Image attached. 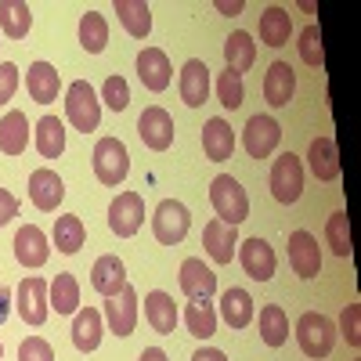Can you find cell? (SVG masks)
<instances>
[{
	"instance_id": "7a4b0ae2",
	"label": "cell",
	"mask_w": 361,
	"mask_h": 361,
	"mask_svg": "<svg viewBox=\"0 0 361 361\" xmlns=\"http://www.w3.org/2000/svg\"><path fill=\"white\" fill-rule=\"evenodd\" d=\"M296 343H300V350H304L307 357H329L333 354V347H336V325H333V318H325V314H318V311H307L304 318L296 322Z\"/></svg>"
},
{
	"instance_id": "ba28073f",
	"label": "cell",
	"mask_w": 361,
	"mask_h": 361,
	"mask_svg": "<svg viewBox=\"0 0 361 361\" xmlns=\"http://www.w3.org/2000/svg\"><path fill=\"white\" fill-rule=\"evenodd\" d=\"M282 141V127L275 116H250V123L243 130V145L253 159H267Z\"/></svg>"
},
{
	"instance_id": "603a6c76",
	"label": "cell",
	"mask_w": 361,
	"mask_h": 361,
	"mask_svg": "<svg viewBox=\"0 0 361 361\" xmlns=\"http://www.w3.org/2000/svg\"><path fill=\"white\" fill-rule=\"evenodd\" d=\"M102 333H105V318H102L98 307H83V311H76V322H73V347H76L80 354L98 350Z\"/></svg>"
},
{
	"instance_id": "681fc988",
	"label": "cell",
	"mask_w": 361,
	"mask_h": 361,
	"mask_svg": "<svg viewBox=\"0 0 361 361\" xmlns=\"http://www.w3.org/2000/svg\"><path fill=\"white\" fill-rule=\"evenodd\" d=\"M8 304H11V293H8L4 286H0V322L8 318Z\"/></svg>"
},
{
	"instance_id": "74e56055",
	"label": "cell",
	"mask_w": 361,
	"mask_h": 361,
	"mask_svg": "<svg viewBox=\"0 0 361 361\" xmlns=\"http://www.w3.org/2000/svg\"><path fill=\"white\" fill-rule=\"evenodd\" d=\"M260 340L267 347H282L289 340V318L279 304H267L260 307Z\"/></svg>"
},
{
	"instance_id": "7402d4cb",
	"label": "cell",
	"mask_w": 361,
	"mask_h": 361,
	"mask_svg": "<svg viewBox=\"0 0 361 361\" xmlns=\"http://www.w3.org/2000/svg\"><path fill=\"white\" fill-rule=\"evenodd\" d=\"M307 166L318 180H336L340 177V148L333 137H314L311 148H307Z\"/></svg>"
},
{
	"instance_id": "4316f807",
	"label": "cell",
	"mask_w": 361,
	"mask_h": 361,
	"mask_svg": "<svg viewBox=\"0 0 361 361\" xmlns=\"http://www.w3.org/2000/svg\"><path fill=\"white\" fill-rule=\"evenodd\" d=\"M289 33H293V15H289L282 4L264 8V15H260V44H267V47H286V44H289Z\"/></svg>"
},
{
	"instance_id": "1f68e13d",
	"label": "cell",
	"mask_w": 361,
	"mask_h": 361,
	"mask_svg": "<svg viewBox=\"0 0 361 361\" xmlns=\"http://www.w3.org/2000/svg\"><path fill=\"white\" fill-rule=\"evenodd\" d=\"M47 304L58 314H76L80 311V282H76V275H69V271L54 275V282L47 286Z\"/></svg>"
},
{
	"instance_id": "4fadbf2b",
	"label": "cell",
	"mask_w": 361,
	"mask_h": 361,
	"mask_svg": "<svg viewBox=\"0 0 361 361\" xmlns=\"http://www.w3.org/2000/svg\"><path fill=\"white\" fill-rule=\"evenodd\" d=\"M289 267L296 271L300 279H314L322 271V250H318V238L311 231H293L289 235Z\"/></svg>"
},
{
	"instance_id": "484cf974",
	"label": "cell",
	"mask_w": 361,
	"mask_h": 361,
	"mask_svg": "<svg viewBox=\"0 0 361 361\" xmlns=\"http://www.w3.org/2000/svg\"><path fill=\"white\" fill-rule=\"evenodd\" d=\"M202 152H206L209 163L231 159V152H235V134H231V127L224 123L221 116H214V119L202 127Z\"/></svg>"
},
{
	"instance_id": "8d00e7d4",
	"label": "cell",
	"mask_w": 361,
	"mask_h": 361,
	"mask_svg": "<svg viewBox=\"0 0 361 361\" xmlns=\"http://www.w3.org/2000/svg\"><path fill=\"white\" fill-rule=\"evenodd\" d=\"M80 44L87 54H102L105 44H109V22L102 11H87L80 18Z\"/></svg>"
},
{
	"instance_id": "bcb514c9",
	"label": "cell",
	"mask_w": 361,
	"mask_h": 361,
	"mask_svg": "<svg viewBox=\"0 0 361 361\" xmlns=\"http://www.w3.org/2000/svg\"><path fill=\"white\" fill-rule=\"evenodd\" d=\"M11 217H18V199L8 188H0V228H4Z\"/></svg>"
},
{
	"instance_id": "e575fe53",
	"label": "cell",
	"mask_w": 361,
	"mask_h": 361,
	"mask_svg": "<svg viewBox=\"0 0 361 361\" xmlns=\"http://www.w3.org/2000/svg\"><path fill=\"white\" fill-rule=\"evenodd\" d=\"M51 243L58 246V253H80L83 243H87V228L76 214L69 217H58L54 221V235H51Z\"/></svg>"
},
{
	"instance_id": "816d5d0a",
	"label": "cell",
	"mask_w": 361,
	"mask_h": 361,
	"mask_svg": "<svg viewBox=\"0 0 361 361\" xmlns=\"http://www.w3.org/2000/svg\"><path fill=\"white\" fill-rule=\"evenodd\" d=\"M0 357H4V343H0Z\"/></svg>"
},
{
	"instance_id": "c3c4849f",
	"label": "cell",
	"mask_w": 361,
	"mask_h": 361,
	"mask_svg": "<svg viewBox=\"0 0 361 361\" xmlns=\"http://www.w3.org/2000/svg\"><path fill=\"white\" fill-rule=\"evenodd\" d=\"M137 361H170V357H166L159 347H148V350H141V357H137Z\"/></svg>"
},
{
	"instance_id": "d4e9b609",
	"label": "cell",
	"mask_w": 361,
	"mask_h": 361,
	"mask_svg": "<svg viewBox=\"0 0 361 361\" xmlns=\"http://www.w3.org/2000/svg\"><path fill=\"white\" fill-rule=\"evenodd\" d=\"M145 322L156 329L159 336H170L177 329V307H173V296L163 289H152L145 296Z\"/></svg>"
},
{
	"instance_id": "9a60e30c",
	"label": "cell",
	"mask_w": 361,
	"mask_h": 361,
	"mask_svg": "<svg viewBox=\"0 0 361 361\" xmlns=\"http://www.w3.org/2000/svg\"><path fill=\"white\" fill-rule=\"evenodd\" d=\"M296 94V73L289 62H271L267 73H264V102L271 109H282L289 105Z\"/></svg>"
},
{
	"instance_id": "f546056e",
	"label": "cell",
	"mask_w": 361,
	"mask_h": 361,
	"mask_svg": "<svg viewBox=\"0 0 361 361\" xmlns=\"http://www.w3.org/2000/svg\"><path fill=\"white\" fill-rule=\"evenodd\" d=\"M116 18L123 22V29L134 40H145L152 33V8L145 0H116Z\"/></svg>"
},
{
	"instance_id": "2e32d148",
	"label": "cell",
	"mask_w": 361,
	"mask_h": 361,
	"mask_svg": "<svg viewBox=\"0 0 361 361\" xmlns=\"http://www.w3.org/2000/svg\"><path fill=\"white\" fill-rule=\"evenodd\" d=\"M29 199H33L37 209H44V214H51V209H58V202L66 199V185L62 177H58L54 170L40 166L29 173Z\"/></svg>"
},
{
	"instance_id": "3957f363",
	"label": "cell",
	"mask_w": 361,
	"mask_h": 361,
	"mask_svg": "<svg viewBox=\"0 0 361 361\" xmlns=\"http://www.w3.org/2000/svg\"><path fill=\"white\" fill-rule=\"evenodd\" d=\"M90 163H94V177L102 180V185H109V188L123 185L127 173H130V152H127V145L119 137H102L94 145Z\"/></svg>"
},
{
	"instance_id": "8fae6325",
	"label": "cell",
	"mask_w": 361,
	"mask_h": 361,
	"mask_svg": "<svg viewBox=\"0 0 361 361\" xmlns=\"http://www.w3.org/2000/svg\"><path fill=\"white\" fill-rule=\"evenodd\" d=\"M137 134H141V141L152 148V152H166V148L173 145V119H170V112L159 109V105H148L137 116Z\"/></svg>"
},
{
	"instance_id": "5bb4252c",
	"label": "cell",
	"mask_w": 361,
	"mask_h": 361,
	"mask_svg": "<svg viewBox=\"0 0 361 361\" xmlns=\"http://www.w3.org/2000/svg\"><path fill=\"white\" fill-rule=\"evenodd\" d=\"M177 282H180V293H185L188 300H209L217 293V275L199 257H188L185 264H180Z\"/></svg>"
},
{
	"instance_id": "83f0119b",
	"label": "cell",
	"mask_w": 361,
	"mask_h": 361,
	"mask_svg": "<svg viewBox=\"0 0 361 361\" xmlns=\"http://www.w3.org/2000/svg\"><path fill=\"white\" fill-rule=\"evenodd\" d=\"M253 296L243 289V286H231V289H224V296H221V318L231 325V329H246L250 322H253Z\"/></svg>"
},
{
	"instance_id": "836d02e7",
	"label": "cell",
	"mask_w": 361,
	"mask_h": 361,
	"mask_svg": "<svg viewBox=\"0 0 361 361\" xmlns=\"http://www.w3.org/2000/svg\"><path fill=\"white\" fill-rule=\"evenodd\" d=\"M224 62H228L231 73L243 76V73L257 62V44H253V37L243 33V29H238V33H231V37L224 40Z\"/></svg>"
},
{
	"instance_id": "f907efd6",
	"label": "cell",
	"mask_w": 361,
	"mask_h": 361,
	"mask_svg": "<svg viewBox=\"0 0 361 361\" xmlns=\"http://www.w3.org/2000/svg\"><path fill=\"white\" fill-rule=\"evenodd\" d=\"M217 11H224V15H238V11H243V4H224V0H221Z\"/></svg>"
},
{
	"instance_id": "f1b7e54d",
	"label": "cell",
	"mask_w": 361,
	"mask_h": 361,
	"mask_svg": "<svg viewBox=\"0 0 361 361\" xmlns=\"http://www.w3.org/2000/svg\"><path fill=\"white\" fill-rule=\"evenodd\" d=\"M29 145V119L25 112L11 109L4 119H0V152L4 156H22Z\"/></svg>"
},
{
	"instance_id": "60d3db41",
	"label": "cell",
	"mask_w": 361,
	"mask_h": 361,
	"mask_svg": "<svg viewBox=\"0 0 361 361\" xmlns=\"http://www.w3.org/2000/svg\"><path fill=\"white\" fill-rule=\"evenodd\" d=\"M300 58H304L307 66L322 69L325 66V51H322V29L318 25H307L304 33H300Z\"/></svg>"
},
{
	"instance_id": "52a82bcc",
	"label": "cell",
	"mask_w": 361,
	"mask_h": 361,
	"mask_svg": "<svg viewBox=\"0 0 361 361\" xmlns=\"http://www.w3.org/2000/svg\"><path fill=\"white\" fill-rule=\"evenodd\" d=\"M141 224H145V199L137 192H119L109 206V228L119 238H130L141 231Z\"/></svg>"
},
{
	"instance_id": "7dc6e473",
	"label": "cell",
	"mask_w": 361,
	"mask_h": 361,
	"mask_svg": "<svg viewBox=\"0 0 361 361\" xmlns=\"http://www.w3.org/2000/svg\"><path fill=\"white\" fill-rule=\"evenodd\" d=\"M192 361H228V357H224V350H217V347H202V350L192 354Z\"/></svg>"
},
{
	"instance_id": "ac0fdd59",
	"label": "cell",
	"mask_w": 361,
	"mask_h": 361,
	"mask_svg": "<svg viewBox=\"0 0 361 361\" xmlns=\"http://www.w3.org/2000/svg\"><path fill=\"white\" fill-rule=\"evenodd\" d=\"M177 90H180V102H185L188 109L206 105V98H209V69H206V62H199V58H188L185 69H180Z\"/></svg>"
},
{
	"instance_id": "e0dca14e",
	"label": "cell",
	"mask_w": 361,
	"mask_h": 361,
	"mask_svg": "<svg viewBox=\"0 0 361 361\" xmlns=\"http://www.w3.org/2000/svg\"><path fill=\"white\" fill-rule=\"evenodd\" d=\"M137 76H141V83L152 90V94H163V90L170 87V76H173L166 51H159V47H145V51L137 54Z\"/></svg>"
},
{
	"instance_id": "7bdbcfd3",
	"label": "cell",
	"mask_w": 361,
	"mask_h": 361,
	"mask_svg": "<svg viewBox=\"0 0 361 361\" xmlns=\"http://www.w3.org/2000/svg\"><path fill=\"white\" fill-rule=\"evenodd\" d=\"M18 361H54V350L44 336H29L18 343Z\"/></svg>"
},
{
	"instance_id": "f6af8a7d",
	"label": "cell",
	"mask_w": 361,
	"mask_h": 361,
	"mask_svg": "<svg viewBox=\"0 0 361 361\" xmlns=\"http://www.w3.org/2000/svg\"><path fill=\"white\" fill-rule=\"evenodd\" d=\"M18 90V66L15 62H0V105H8Z\"/></svg>"
},
{
	"instance_id": "5b68a950",
	"label": "cell",
	"mask_w": 361,
	"mask_h": 361,
	"mask_svg": "<svg viewBox=\"0 0 361 361\" xmlns=\"http://www.w3.org/2000/svg\"><path fill=\"white\" fill-rule=\"evenodd\" d=\"M271 195H275L282 206H293L300 195H304V163L293 152H282L275 163H271Z\"/></svg>"
},
{
	"instance_id": "ab89813d",
	"label": "cell",
	"mask_w": 361,
	"mask_h": 361,
	"mask_svg": "<svg viewBox=\"0 0 361 361\" xmlns=\"http://www.w3.org/2000/svg\"><path fill=\"white\" fill-rule=\"evenodd\" d=\"M243 98H246V87H243V76L238 73H231V69H224L221 76H217V102L224 105V109H243Z\"/></svg>"
},
{
	"instance_id": "4dcf8cb0",
	"label": "cell",
	"mask_w": 361,
	"mask_h": 361,
	"mask_svg": "<svg viewBox=\"0 0 361 361\" xmlns=\"http://www.w3.org/2000/svg\"><path fill=\"white\" fill-rule=\"evenodd\" d=\"M33 29V11L22 0H0V33L8 40H25Z\"/></svg>"
},
{
	"instance_id": "8992f818",
	"label": "cell",
	"mask_w": 361,
	"mask_h": 361,
	"mask_svg": "<svg viewBox=\"0 0 361 361\" xmlns=\"http://www.w3.org/2000/svg\"><path fill=\"white\" fill-rule=\"evenodd\" d=\"M192 228V214H188V206L185 202H177V199H163L156 206V217H152V231L163 246H180L185 243V235Z\"/></svg>"
},
{
	"instance_id": "9c48e42d",
	"label": "cell",
	"mask_w": 361,
	"mask_h": 361,
	"mask_svg": "<svg viewBox=\"0 0 361 361\" xmlns=\"http://www.w3.org/2000/svg\"><path fill=\"white\" fill-rule=\"evenodd\" d=\"M235 253H238V264H243V271L253 282H271V279H275V250H271L260 235L238 243Z\"/></svg>"
},
{
	"instance_id": "b9f144b4",
	"label": "cell",
	"mask_w": 361,
	"mask_h": 361,
	"mask_svg": "<svg viewBox=\"0 0 361 361\" xmlns=\"http://www.w3.org/2000/svg\"><path fill=\"white\" fill-rule=\"evenodd\" d=\"M102 102H105L112 112H123V109L130 105V87H127V80H123V76H109V80L102 83Z\"/></svg>"
},
{
	"instance_id": "d590c367",
	"label": "cell",
	"mask_w": 361,
	"mask_h": 361,
	"mask_svg": "<svg viewBox=\"0 0 361 361\" xmlns=\"http://www.w3.org/2000/svg\"><path fill=\"white\" fill-rule=\"evenodd\" d=\"M185 325H188V333L195 340H209L217 333V311L209 300H192V304L185 307Z\"/></svg>"
},
{
	"instance_id": "ee69618b",
	"label": "cell",
	"mask_w": 361,
	"mask_h": 361,
	"mask_svg": "<svg viewBox=\"0 0 361 361\" xmlns=\"http://www.w3.org/2000/svg\"><path fill=\"white\" fill-rule=\"evenodd\" d=\"M357 318H361V307H357V304H347V307H343V314H340V333H343V340H347L350 347H357V343H361Z\"/></svg>"
},
{
	"instance_id": "30bf717a",
	"label": "cell",
	"mask_w": 361,
	"mask_h": 361,
	"mask_svg": "<svg viewBox=\"0 0 361 361\" xmlns=\"http://www.w3.org/2000/svg\"><path fill=\"white\" fill-rule=\"evenodd\" d=\"M18 314H22L25 325H33V329H40L47 322L51 304H47V282L44 279H37V275L22 279V286H18Z\"/></svg>"
},
{
	"instance_id": "44dd1931",
	"label": "cell",
	"mask_w": 361,
	"mask_h": 361,
	"mask_svg": "<svg viewBox=\"0 0 361 361\" xmlns=\"http://www.w3.org/2000/svg\"><path fill=\"white\" fill-rule=\"evenodd\" d=\"M25 90L37 105H51L58 98V90H62V76H58V69L51 62H33L29 76H25Z\"/></svg>"
},
{
	"instance_id": "f35d334b",
	"label": "cell",
	"mask_w": 361,
	"mask_h": 361,
	"mask_svg": "<svg viewBox=\"0 0 361 361\" xmlns=\"http://www.w3.org/2000/svg\"><path fill=\"white\" fill-rule=\"evenodd\" d=\"M325 243L336 257H350V217L347 214H333L325 221Z\"/></svg>"
},
{
	"instance_id": "d6a6232c",
	"label": "cell",
	"mask_w": 361,
	"mask_h": 361,
	"mask_svg": "<svg viewBox=\"0 0 361 361\" xmlns=\"http://www.w3.org/2000/svg\"><path fill=\"white\" fill-rule=\"evenodd\" d=\"M37 152L44 159H58L66 152V127L58 116H44L37 119Z\"/></svg>"
},
{
	"instance_id": "ffe728a7",
	"label": "cell",
	"mask_w": 361,
	"mask_h": 361,
	"mask_svg": "<svg viewBox=\"0 0 361 361\" xmlns=\"http://www.w3.org/2000/svg\"><path fill=\"white\" fill-rule=\"evenodd\" d=\"M15 257L22 267H44L47 257H51V246H47V235L37 228V224H25L18 228L15 235Z\"/></svg>"
},
{
	"instance_id": "7c38bea8",
	"label": "cell",
	"mask_w": 361,
	"mask_h": 361,
	"mask_svg": "<svg viewBox=\"0 0 361 361\" xmlns=\"http://www.w3.org/2000/svg\"><path fill=\"white\" fill-rule=\"evenodd\" d=\"M102 318L109 325V333H116V336H130L134 333V325H137V293H134L130 282L123 286V293H116L105 304Z\"/></svg>"
},
{
	"instance_id": "277c9868",
	"label": "cell",
	"mask_w": 361,
	"mask_h": 361,
	"mask_svg": "<svg viewBox=\"0 0 361 361\" xmlns=\"http://www.w3.org/2000/svg\"><path fill=\"white\" fill-rule=\"evenodd\" d=\"M66 116H69V123H73L80 134L98 130V123H102V102H98L94 87H90L87 80L69 83V94H66Z\"/></svg>"
},
{
	"instance_id": "cb8c5ba5",
	"label": "cell",
	"mask_w": 361,
	"mask_h": 361,
	"mask_svg": "<svg viewBox=\"0 0 361 361\" xmlns=\"http://www.w3.org/2000/svg\"><path fill=\"white\" fill-rule=\"evenodd\" d=\"M202 246L217 264H231V257L238 250V228H228L224 221H209L202 228Z\"/></svg>"
},
{
	"instance_id": "d6986e66",
	"label": "cell",
	"mask_w": 361,
	"mask_h": 361,
	"mask_svg": "<svg viewBox=\"0 0 361 361\" xmlns=\"http://www.w3.org/2000/svg\"><path fill=\"white\" fill-rule=\"evenodd\" d=\"M90 286H94L105 300H112L116 293H123V286H127V267H123V260H119L116 253L98 257L94 267H90Z\"/></svg>"
},
{
	"instance_id": "6da1fadb",
	"label": "cell",
	"mask_w": 361,
	"mask_h": 361,
	"mask_svg": "<svg viewBox=\"0 0 361 361\" xmlns=\"http://www.w3.org/2000/svg\"><path fill=\"white\" fill-rule=\"evenodd\" d=\"M209 202H214V209H217V221H224L228 228H238V224L250 217L246 188L238 185L235 177H228V173L209 180Z\"/></svg>"
}]
</instances>
